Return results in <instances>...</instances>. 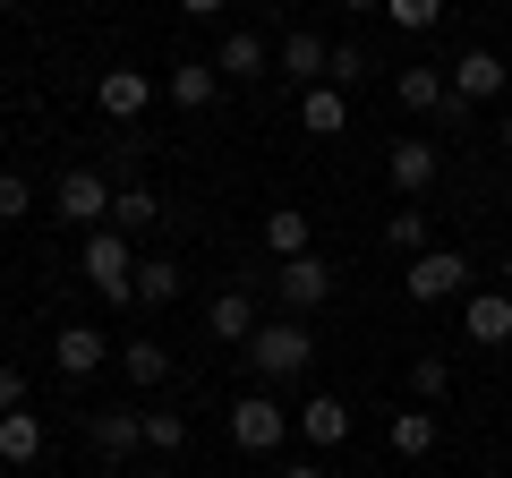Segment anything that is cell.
Segmentation results:
<instances>
[{"mask_svg": "<svg viewBox=\"0 0 512 478\" xmlns=\"http://www.w3.org/2000/svg\"><path fill=\"white\" fill-rule=\"evenodd\" d=\"M154 222H163V197H154L146 180H128L120 197H111V231H120V239H146Z\"/></svg>", "mask_w": 512, "mask_h": 478, "instance_id": "obj_18", "label": "cell"}, {"mask_svg": "<svg viewBox=\"0 0 512 478\" xmlns=\"http://www.w3.org/2000/svg\"><path fill=\"white\" fill-rule=\"evenodd\" d=\"M299 129H308V137H342L350 129V94L342 86H308V94H299Z\"/></svg>", "mask_w": 512, "mask_h": 478, "instance_id": "obj_19", "label": "cell"}, {"mask_svg": "<svg viewBox=\"0 0 512 478\" xmlns=\"http://www.w3.org/2000/svg\"><path fill=\"white\" fill-rule=\"evenodd\" d=\"M274 299H282V316H308V308H325L333 299V265L316 257H291V265H274Z\"/></svg>", "mask_w": 512, "mask_h": 478, "instance_id": "obj_6", "label": "cell"}, {"mask_svg": "<svg viewBox=\"0 0 512 478\" xmlns=\"http://www.w3.org/2000/svg\"><path fill=\"white\" fill-rule=\"evenodd\" d=\"M265 325V316H256V291H214V308H205V333H214V342H248V333Z\"/></svg>", "mask_w": 512, "mask_h": 478, "instance_id": "obj_14", "label": "cell"}, {"mask_svg": "<svg viewBox=\"0 0 512 478\" xmlns=\"http://www.w3.org/2000/svg\"><path fill=\"white\" fill-rule=\"evenodd\" d=\"M86 444H94L103 461L146 453V410H86Z\"/></svg>", "mask_w": 512, "mask_h": 478, "instance_id": "obj_7", "label": "cell"}, {"mask_svg": "<svg viewBox=\"0 0 512 478\" xmlns=\"http://www.w3.org/2000/svg\"><path fill=\"white\" fill-rule=\"evenodd\" d=\"M265 35H248V26H231L222 35V52H214V69H222V86H248V77H265Z\"/></svg>", "mask_w": 512, "mask_h": 478, "instance_id": "obj_16", "label": "cell"}, {"mask_svg": "<svg viewBox=\"0 0 512 478\" xmlns=\"http://www.w3.org/2000/svg\"><path fill=\"white\" fill-rule=\"evenodd\" d=\"M188 18H222V9H231V0H180Z\"/></svg>", "mask_w": 512, "mask_h": 478, "instance_id": "obj_33", "label": "cell"}, {"mask_svg": "<svg viewBox=\"0 0 512 478\" xmlns=\"http://www.w3.org/2000/svg\"><path fill=\"white\" fill-rule=\"evenodd\" d=\"M180 265L171 257H137V299H146V308H171V299H180Z\"/></svg>", "mask_w": 512, "mask_h": 478, "instance_id": "obj_25", "label": "cell"}, {"mask_svg": "<svg viewBox=\"0 0 512 478\" xmlns=\"http://www.w3.org/2000/svg\"><path fill=\"white\" fill-rule=\"evenodd\" d=\"M333 9H350V18H367V9H384V0H333Z\"/></svg>", "mask_w": 512, "mask_h": 478, "instance_id": "obj_34", "label": "cell"}, {"mask_svg": "<svg viewBox=\"0 0 512 478\" xmlns=\"http://www.w3.org/2000/svg\"><path fill=\"white\" fill-rule=\"evenodd\" d=\"M282 436H291V410H282L274 393H239L231 402V444L239 453H274Z\"/></svg>", "mask_w": 512, "mask_h": 478, "instance_id": "obj_5", "label": "cell"}, {"mask_svg": "<svg viewBox=\"0 0 512 478\" xmlns=\"http://www.w3.org/2000/svg\"><path fill=\"white\" fill-rule=\"evenodd\" d=\"M180 444H188V410H163V402H154V410H146V453H180Z\"/></svg>", "mask_w": 512, "mask_h": 478, "instance_id": "obj_27", "label": "cell"}, {"mask_svg": "<svg viewBox=\"0 0 512 478\" xmlns=\"http://www.w3.org/2000/svg\"><path fill=\"white\" fill-rule=\"evenodd\" d=\"M402 291L419 299V308H436V299H470V257L461 248H419L402 274Z\"/></svg>", "mask_w": 512, "mask_h": 478, "instance_id": "obj_4", "label": "cell"}, {"mask_svg": "<svg viewBox=\"0 0 512 478\" xmlns=\"http://www.w3.org/2000/svg\"><path fill=\"white\" fill-rule=\"evenodd\" d=\"M384 18L410 26V35H427V26H444V0H384Z\"/></svg>", "mask_w": 512, "mask_h": 478, "instance_id": "obj_30", "label": "cell"}, {"mask_svg": "<svg viewBox=\"0 0 512 478\" xmlns=\"http://www.w3.org/2000/svg\"><path fill=\"white\" fill-rule=\"evenodd\" d=\"M495 274H504V291H512V248H504V265H495Z\"/></svg>", "mask_w": 512, "mask_h": 478, "instance_id": "obj_37", "label": "cell"}, {"mask_svg": "<svg viewBox=\"0 0 512 478\" xmlns=\"http://www.w3.org/2000/svg\"><path fill=\"white\" fill-rule=\"evenodd\" d=\"M0 410H26V368L18 359H0Z\"/></svg>", "mask_w": 512, "mask_h": 478, "instance_id": "obj_32", "label": "cell"}, {"mask_svg": "<svg viewBox=\"0 0 512 478\" xmlns=\"http://www.w3.org/2000/svg\"><path fill=\"white\" fill-rule=\"evenodd\" d=\"M436 436H444V419H436V410H393V427H384V444H393V453H402V461H427V453H436Z\"/></svg>", "mask_w": 512, "mask_h": 478, "instance_id": "obj_15", "label": "cell"}, {"mask_svg": "<svg viewBox=\"0 0 512 478\" xmlns=\"http://www.w3.org/2000/svg\"><path fill=\"white\" fill-rule=\"evenodd\" d=\"M384 239L419 257V248H427V205H393V222H384Z\"/></svg>", "mask_w": 512, "mask_h": 478, "instance_id": "obj_29", "label": "cell"}, {"mask_svg": "<svg viewBox=\"0 0 512 478\" xmlns=\"http://www.w3.org/2000/svg\"><path fill=\"white\" fill-rule=\"evenodd\" d=\"M94 103H103V120H137L154 103V77L146 69H103L94 77Z\"/></svg>", "mask_w": 512, "mask_h": 478, "instance_id": "obj_12", "label": "cell"}, {"mask_svg": "<svg viewBox=\"0 0 512 478\" xmlns=\"http://www.w3.org/2000/svg\"><path fill=\"white\" fill-rule=\"evenodd\" d=\"M120 376H128V385H163V376H171V350L163 342H120Z\"/></svg>", "mask_w": 512, "mask_h": 478, "instance_id": "obj_24", "label": "cell"}, {"mask_svg": "<svg viewBox=\"0 0 512 478\" xmlns=\"http://www.w3.org/2000/svg\"><path fill=\"white\" fill-rule=\"evenodd\" d=\"M461 333H470V342H487V350H504V342H512V291H504V282L461 299Z\"/></svg>", "mask_w": 512, "mask_h": 478, "instance_id": "obj_10", "label": "cell"}, {"mask_svg": "<svg viewBox=\"0 0 512 478\" xmlns=\"http://www.w3.org/2000/svg\"><path fill=\"white\" fill-rule=\"evenodd\" d=\"M265 248H274V265L308 257V205H274L265 214Z\"/></svg>", "mask_w": 512, "mask_h": 478, "instance_id": "obj_23", "label": "cell"}, {"mask_svg": "<svg viewBox=\"0 0 512 478\" xmlns=\"http://www.w3.org/2000/svg\"><path fill=\"white\" fill-rule=\"evenodd\" d=\"M86 282L103 299H137V239H120L103 222V231H86Z\"/></svg>", "mask_w": 512, "mask_h": 478, "instance_id": "obj_3", "label": "cell"}, {"mask_svg": "<svg viewBox=\"0 0 512 478\" xmlns=\"http://www.w3.org/2000/svg\"><path fill=\"white\" fill-rule=\"evenodd\" d=\"M367 69H376V60H367V52H359V43H333V52H325V86H342V94H350V86H359V77H367Z\"/></svg>", "mask_w": 512, "mask_h": 478, "instance_id": "obj_28", "label": "cell"}, {"mask_svg": "<svg viewBox=\"0 0 512 478\" xmlns=\"http://www.w3.org/2000/svg\"><path fill=\"white\" fill-rule=\"evenodd\" d=\"M111 197H120V188H111V171H60V188H52V214L69 222V231H103L111 222Z\"/></svg>", "mask_w": 512, "mask_h": 478, "instance_id": "obj_2", "label": "cell"}, {"mask_svg": "<svg viewBox=\"0 0 512 478\" xmlns=\"http://www.w3.org/2000/svg\"><path fill=\"white\" fill-rule=\"evenodd\" d=\"M154 478H171V470H154Z\"/></svg>", "mask_w": 512, "mask_h": 478, "instance_id": "obj_39", "label": "cell"}, {"mask_svg": "<svg viewBox=\"0 0 512 478\" xmlns=\"http://www.w3.org/2000/svg\"><path fill=\"white\" fill-rule=\"evenodd\" d=\"M495 146H504V154H512V111H504V129H495Z\"/></svg>", "mask_w": 512, "mask_h": 478, "instance_id": "obj_36", "label": "cell"}, {"mask_svg": "<svg viewBox=\"0 0 512 478\" xmlns=\"http://www.w3.org/2000/svg\"><path fill=\"white\" fill-rule=\"evenodd\" d=\"M325 52H333L325 35H299V26H291V43L274 52V69L291 77V86H325Z\"/></svg>", "mask_w": 512, "mask_h": 478, "instance_id": "obj_20", "label": "cell"}, {"mask_svg": "<svg viewBox=\"0 0 512 478\" xmlns=\"http://www.w3.org/2000/svg\"><path fill=\"white\" fill-rule=\"evenodd\" d=\"M18 214H35V188L18 171H0V222H18Z\"/></svg>", "mask_w": 512, "mask_h": 478, "instance_id": "obj_31", "label": "cell"}, {"mask_svg": "<svg viewBox=\"0 0 512 478\" xmlns=\"http://www.w3.org/2000/svg\"><path fill=\"white\" fill-rule=\"evenodd\" d=\"M282 9H291V0H282Z\"/></svg>", "mask_w": 512, "mask_h": 478, "instance_id": "obj_40", "label": "cell"}, {"mask_svg": "<svg viewBox=\"0 0 512 478\" xmlns=\"http://www.w3.org/2000/svg\"><path fill=\"white\" fill-rule=\"evenodd\" d=\"M291 419H299V436H308L316 453H333V444L350 436V402H342V393H308V402H299Z\"/></svg>", "mask_w": 512, "mask_h": 478, "instance_id": "obj_13", "label": "cell"}, {"mask_svg": "<svg viewBox=\"0 0 512 478\" xmlns=\"http://www.w3.org/2000/svg\"><path fill=\"white\" fill-rule=\"evenodd\" d=\"M163 86H171V103H180V111H214L222 69H214V60H171V77H163Z\"/></svg>", "mask_w": 512, "mask_h": 478, "instance_id": "obj_17", "label": "cell"}, {"mask_svg": "<svg viewBox=\"0 0 512 478\" xmlns=\"http://www.w3.org/2000/svg\"><path fill=\"white\" fill-rule=\"evenodd\" d=\"M282 478H325V470H316V461H291V470H282Z\"/></svg>", "mask_w": 512, "mask_h": 478, "instance_id": "obj_35", "label": "cell"}, {"mask_svg": "<svg viewBox=\"0 0 512 478\" xmlns=\"http://www.w3.org/2000/svg\"><path fill=\"white\" fill-rule=\"evenodd\" d=\"M410 393H419V402L436 410L444 393H453V359H436V350H427V359H410Z\"/></svg>", "mask_w": 512, "mask_h": 478, "instance_id": "obj_26", "label": "cell"}, {"mask_svg": "<svg viewBox=\"0 0 512 478\" xmlns=\"http://www.w3.org/2000/svg\"><path fill=\"white\" fill-rule=\"evenodd\" d=\"M0 9H26V0H0Z\"/></svg>", "mask_w": 512, "mask_h": 478, "instance_id": "obj_38", "label": "cell"}, {"mask_svg": "<svg viewBox=\"0 0 512 478\" xmlns=\"http://www.w3.org/2000/svg\"><path fill=\"white\" fill-rule=\"evenodd\" d=\"M384 171H393V188H402V197H427V188H436V171H444V154H436V137H393Z\"/></svg>", "mask_w": 512, "mask_h": 478, "instance_id": "obj_8", "label": "cell"}, {"mask_svg": "<svg viewBox=\"0 0 512 478\" xmlns=\"http://www.w3.org/2000/svg\"><path fill=\"white\" fill-rule=\"evenodd\" d=\"M239 350H248V368L265 376V385H291V376H308V368H316V333L299 325V316H274V325H256Z\"/></svg>", "mask_w": 512, "mask_h": 478, "instance_id": "obj_1", "label": "cell"}, {"mask_svg": "<svg viewBox=\"0 0 512 478\" xmlns=\"http://www.w3.org/2000/svg\"><path fill=\"white\" fill-rule=\"evenodd\" d=\"M103 359H120V350H111V333H94V325H69V333H52V368L69 376V385H86V376L103 368Z\"/></svg>", "mask_w": 512, "mask_h": 478, "instance_id": "obj_9", "label": "cell"}, {"mask_svg": "<svg viewBox=\"0 0 512 478\" xmlns=\"http://www.w3.org/2000/svg\"><path fill=\"white\" fill-rule=\"evenodd\" d=\"M0 461H9V470L43 461V419L35 410H0Z\"/></svg>", "mask_w": 512, "mask_h": 478, "instance_id": "obj_21", "label": "cell"}, {"mask_svg": "<svg viewBox=\"0 0 512 478\" xmlns=\"http://www.w3.org/2000/svg\"><path fill=\"white\" fill-rule=\"evenodd\" d=\"M444 77H453V94H461V103H495V94L512 86V60H504V52H461Z\"/></svg>", "mask_w": 512, "mask_h": 478, "instance_id": "obj_11", "label": "cell"}, {"mask_svg": "<svg viewBox=\"0 0 512 478\" xmlns=\"http://www.w3.org/2000/svg\"><path fill=\"white\" fill-rule=\"evenodd\" d=\"M393 94H402V111H427V120H436V111L453 103V77H444V69H402Z\"/></svg>", "mask_w": 512, "mask_h": 478, "instance_id": "obj_22", "label": "cell"}]
</instances>
